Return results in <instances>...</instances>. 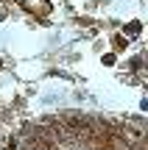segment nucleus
I'll list each match as a JSON object with an SVG mask.
<instances>
[{"mask_svg":"<svg viewBox=\"0 0 148 150\" xmlns=\"http://www.w3.org/2000/svg\"><path fill=\"white\" fill-rule=\"evenodd\" d=\"M112 45H115V50H126L129 47V39L126 36H112Z\"/></svg>","mask_w":148,"mask_h":150,"instance_id":"nucleus-1","label":"nucleus"},{"mask_svg":"<svg viewBox=\"0 0 148 150\" xmlns=\"http://www.w3.org/2000/svg\"><path fill=\"white\" fill-rule=\"evenodd\" d=\"M126 33H132V36H134V33H140V22H129V25H126Z\"/></svg>","mask_w":148,"mask_h":150,"instance_id":"nucleus-2","label":"nucleus"},{"mask_svg":"<svg viewBox=\"0 0 148 150\" xmlns=\"http://www.w3.org/2000/svg\"><path fill=\"white\" fill-rule=\"evenodd\" d=\"M104 64H106V67H115V53H106V56H104Z\"/></svg>","mask_w":148,"mask_h":150,"instance_id":"nucleus-3","label":"nucleus"},{"mask_svg":"<svg viewBox=\"0 0 148 150\" xmlns=\"http://www.w3.org/2000/svg\"><path fill=\"white\" fill-rule=\"evenodd\" d=\"M0 67H3V61H0Z\"/></svg>","mask_w":148,"mask_h":150,"instance_id":"nucleus-4","label":"nucleus"}]
</instances>
